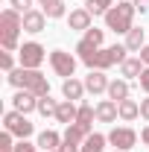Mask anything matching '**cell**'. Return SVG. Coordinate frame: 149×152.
I'll return each mask as SVG.
<instances>
[{
  "instance_id": "6da1fadb",
  "label": "cell",
  "mask_w": 149,
  "mask_h": 152,
  "mask_svg": "<svg viewBox=\"0 0 149 152\" xmlns=\"http://www.w3.org/2000/svg\"><path fill=\"white\" fill-rule=\"evenodd\" d=\"M76 53L79 58L91 67V70H108L114 64H123L126 61V53H129V47L126 44H111V47H93L88 44L85 38L76 44Z\"/></svg>"
},
{
  "instance_id": "7a4b0ae2",
  "label": "cell",
  "mask_w": 149,
  "mask_h": 152,
  "mask_svg": "<svg viewBox=\"0 0 149 152\" xmlns=\"http://www.w3.org/2000/svg\"><path fill=\"white\" fill-rule=\"evenodd\" d=\"M9 85H15L18 91H32L35 96H47L50 94V82L47 76L38 73V70H29V67H15L12 73H6Z\"/></svg>"
},
{
  "instance_id": "3957f363",
  "label": "cell",
  "mask_w": 149,
  "mask_h": 152,
  "mask_svg": "<svg viewBox=\"0 0 149 152\" xmlns=\"http://www.w3.org/2000/svg\"><path fill=\"white\" fill-rule=\"evenodd\" d=\"M20 29H23V15L15 12V9H3V12H0V44H3L6 53L20 50V47H18Z\"/></svg>"
},
{
  "instance_id": "277c9868",
  "label": "cell",
  "mask_w": 149,
  "mask_h": 152,
  "mask_svg": "<svg viewBox=\"0 0 149 152\" xmlns=\"http://www.w3.org/2000/svg\"><path fill=\"white\" fill-rule=\"evenodd\" d=\"M134 3H129V0H120L117 6H111L102 18H105V29H111V32H117V35H126L131 29V20H134Z\"/></svg>"
},
{
  "instance_id": "5b68a950",
  "label": "cell",
  "mask_w": 149,
  "mask_h": 152,
  "mask_svg": "<svg viewBox=\"0 0 149 152\" xmlns=\"http://www.w3.org/2000/svg\"><path fill=\"white\" fill-rule=\"evenodd\" d=\"M3 129H6V132H12L15 137H20V140H26L29 134L35 132V126H32V123L26 120V114L15 111V108L3 114Z\"/></svg>"
},
{
  "instance_id": "8992f818",
  "label": "cell",
  "mask_w": 149,
  "mask_h": 152,
  "mask_svg": "<svg viewBox=\"0 0 149 152\" xmlns=\"http://www.w3.org/2000/svg\"><path fill=\"white\" fill-rule=\"evenodd\" d=\"M18 58H20V67L38 70V67L44 64V58H47V50H44V47H41L38 41H26V44H20Z\"/></svg>"
},
{
  "instance_id": "52a82bcc",
  "label": "cell",
  "mask_w": 149,
  "mask_h": 152,
  "mask_svg": "<svg viewBox=\"0 0 149 152\" xmlns=\"http://www.w3.org/2000/svg\"><path fill=\"white\" fill-rule=\"evenodd\" d=\"M50 67L56 70V76H64V79H70L76 70V58L67 53V50H53L50 53Z\"/></svg>"
},
{
  "instance_id": "ba28073f",
  "label": "cell",
  "mask_w": 149,
  "mask_h": 152,
  "mask_svg": "<svg viewBox=\"0 0 149 152\" xmlns=\"http://www.w3.org/2000/svg\"><path fill=\"white\" fill-rule=\"evenodd\" d=\"M108 143H111L114 149L126 152V149H131V146L137 143V134H134V129H129V126H114L111 132H108Z\"/></svg>"
},
{
  "instance_id": "9c48e42d",
  "label": "cell",
  "mask_w": 149,
  "mask_h": 152,
  "mask_svg": "<svg viewBox=\"0 0 149 152\" xmlns=\"http://www.w3.org/2000/svg\"><path fill=\"white\" fill-rule=\"evenodd\" d=\"M108 76H105V70H91V73L85 76V91L88 94H108Z\"/></svg>"
},
{
  "instance_id": "30bf717a",
  "label": "cell",
  "mask_w": 149,
  "mask_h": 152,
  "mask_svg": "<svg viewBox=\"0 0 149 152\" xmlns=\"http://www.w3.org/2000/svg\"><path fill=\"white\" fill-rule=\"evenodd\" d=\"M12 105L20 114H32V111H38V96L32 91H18V94L12 96Z\"/></svg>"
},
{
  "instance_id": "8fae6325",
  "label": "cell",
  "mask_w": 149,
  "mask_h": 152,
  "mask_svg": "<svg viewBox=\"0 0 149 152\" xmlns=\"http://www.w3.org/2000/svg\"><path fill=\"white\" fill-rule=\"evenodd\" d=\"M44 26H47V15H44L41 9H29V12L23 15V32L38 35V32H44Z\"/></svg>"
},
{
  "instance_id": "7c38bea8",
  "label": "cell",
  "mask_w": 149,
  "mask_h": 152,
  "mask_svg": "<svg viewBox=\"0 0 149 152\" xmlns=\"http://www.w3.org/2000/svg\"><path fill=\"white\" fill-rule=\"evenodd\" d=\"M61 140H64V134L53 132V129H44V132L38 134V149H44V152H56V149H61Z\"/></svg>"
},
{
  "instance_id": "4fadbf2b",
  "label": "cell",
  "mask_w": 149,
  "mask_h": 152,
  "mask_svg": "<svg viewBox=\"0 0 149 152\" xmlns=\"http://www.w3.org/2000/svg\"><path fill=\"white\" fill-rule=\"evenodd\" d=\"M91 12H88V9H73V12H70V18H67V23H70V29H73V32H88V29H91Z\"/></svg>"
},
{
  "instance_id": "5bb4252c",
  "label": "cell",
  "mask_w": 149,
  "mask_h": 152,
  "mask_svg": "<svg viewBox=\"0 0 149 152\" xmlns=\"http://www.w3.org/2000/svg\"><path fill=\"white\" fill-rule=\"evenodd\" d=\"M120 117V111H117V102L114 99H99L96 102V120L99 123H114Z\"/></svg>"
},
{
  "instance_id": "9a60e30c",
  "label": "cell",
  "mask_w": 149,
  "mask_h": 152,
  "mask_svg": "<svg viewBox=\"0 0 149 152\" xmlns=\"http://www.w3.org/2000/svg\"><path fill=\"white\" fill-rule=\"evenodd\" d=\"M76 114H79V108H76L73 99H61L58 102V111H56V120L64 123V126H70V123H76Z\"/></svg>"
},
{
  "instance_id": "2e32d148",
  "label": "cell",
  "mask_w": 149,
  "mask_h": 152,
  "mask_svg": "<svg viewBox=\"0 0 149 152\" xmlns=\"http://www.w3.org/2000/svg\"><path fill=\"white\" fill-rule=\"evenodd\" d=\"M117 111H120V120H123V123H131V120L140 117V102L123 99V102H117Z\"/></svg>"
},
{
  "instance_id": "e0dca14e",
  "label": "cell",
  "mask_w": 149,
  "mask_h": 152,
  "mask_svg": "<svg viewBox=\"0 0 149 152\" xmlns=\"http://www.w3.org/2000/svg\"><path fill=\"white\" fill-rule=\"evenodd\" d=\"M61 94H64V99H82V94H85V82H79V79H64V85H61Z\"/></svg>"
},
{
  "instance_id": "ac0fdd59",
  "label": "cell",
  "mask_w": 149,
  "mask_h": 152,
  "mask_svg": "<svg viewBox=\"0 0 149 152\" xmlns=\"http://www.w3.org/2000/svg\"><path fill=\"white\" fill-rule=\"evenodd\" d=\"M93 117H96V105H91V102H82V105H79V114H76V123H79L85 132H91Z\"/></svg>"
},
{
  "instance_id": "d6986e66",
  "label": "cell",
  "mask_w": 149,
  "mask_h": 152,
  "mask_svg": "<svg viewBox=\"0 0 149 152\" xmlns=\"http://www.w3.org/2000/svg\"><path fill=\"white\" fill-rule=\"evenodd\" d=\"M108 99H114V102L129 99V82H126V79H111V85H108Z\"/></svg>"
},
{
  "instance_id": "ffe728a7",
  "label": "cell",
  "mask_w": 149,
  "mask_h": 152,
  "mask_svg": "<svg viewBox=\"0 0 149 152\" xmlns=\"http://www.w3.org/2000/svg\"><path fill=\"white\" fill-rule=\"evenodd\" d=\"M88 134H91V132H85V129H82L79 123H70V126L64 129V143H73V146H82Z\"/></svg>"
},
{
  "instance_id": "44dd1931",
  "label": "cell",
  "mask_w": 149,
  "mask_h": 152,
  "mask_svg": "<svg viewBox=\"0 0 149 152\" xmlns=\"http://www.w3.org/2000/svg\"><path fill=\"white\" fill-rule=\"evenodd\" d=\"M143 67H146V64H143L140 58H126V61L120 64V73L126 76V79H140Z\"/></svg>"
},
{
  "instance_id": "7402d4cb",
  "label": "cell",
  "mask_w": 149,
  "mask_h": 152,
  "mask_svg": "<svg viewBox=\"0 0 149 152\" xmlns=\"http://www.w3.org/2000/svg\"><path fill=\"white\" fill-rule=\"evenodd\" d=\"M126 47L129 50H143L146 47V32L140 26H131L129 32H126Z\"/></svg>"
},
{
  "instance_id": "603a6c76",
  "label": "cell",
  "mask_w": 149,
  "mask_h": 152,
  "mask_svg": "<svg viewBox=\"0 0 149 152\" xmlns=\"http://www.w3.org/2000/svg\"><path fill=\"white\" fill-rule=\"evenodd\" d=\"M105 134H99V132H91L88 137H85V143H82V152H102L105 149Z\"/></svg>"
},
{
  "instance_id": "cb8c5ba5",
  "label": "cell",
  "mask_w": 149,
  "mask_h": 152,
  "mask_svg": "<svg viewBox=\"0 0 149 152\" xmlns=\"http://www.w3.org/2000/svg\"><path fill=\"white\" fill-rule=\"evenodd\" d=\"M56 111H58V102L50 99V94L38 96V114H41V117H56Z\"/></svg>"
},
{
  "instance_id": "d4e9b609",
  "label": "cell",
  "mask_w": 149,
  "mask_h": 152,
  "mask_svg": "<svg viewBox=\"0 0 149 152\" xmlns=\"http://www.w3.org/2000/svg\"><path fill=\"white\" fill-rule=\"evenodd\" d=\"M111 6H114V0H88V3H85V9H88L91 15H105Z\"/></svg>"
},
{
  "instance_id": "484cf974",
  "label": "cell",
  "mask_w": 149,
  "mask_h": 152,
  "mask_svg": "<svg viewBox=\"0 0 149 152\" xmlns=\"http://www.w3.org/2000/svg\"><path fill=\"white\" fill-rule=\"evenodd\" d=\"M41 12H44L47 18H64V3H61V0H53V3L41 6Z\"/></svg>"
},
{
  "instance_id": "4316f807",
  "label": "cell",
  "mask_w": 149,
  "mask_h": 152,
  "mask_svg": "<svg viewBox=\"0 0 149 152\" xmlns=\"http://www.w3.org/2000/svg\"><path fill=\"white\" fill-rule=\"evenodd\" d=\"M102 38H105V29H96V26H91V29L85 32V41L93 44V47H102Z\"/></svg>"
},
{
  "instance_id": "83f0119b",
  "label": "cell",
  "mask_w": 149,
  "mask_h": 152,
  "mask_svg": "<svg viewBox=\"0 0 149 152\" xmlns=\"http://www.w3.org/2000/svg\"><path fill=\"white\" fill-rule=\"evenodd\" d=\"M9 6H12L15 12H20V15H26V12L32 9V0H9Z\"/></svg>"
},
{
  "instance_id": "f1b7e54d",
  "label": "cell",
  "mask_w": 149,
  "mask_h": 152,
  "mask_svg": "<svg viewBox=\"0 0 149 152\" xmlns=\"http://www.w3.org/2000/svg\"><path fill=\"white\" fill-rule=\"evenodd\" d=\"M0 67H3L6 73L15 70V58H12V53H3V56H0Z\"/></svg>"
},
{
  "instance_id": "f546056e",
  "label": "cell",
  "mask_w": 149,
  "mask_h": 152,
  "mask_svg": "<svg viewBox=\"0 0 149 152\" xmlns=\"http://www.w3.org/2000/svg\"><path fill=\"white\" fill-rule=\"evenodd\" d=\"M15 152H38V143H29V140H18V143H15Z\"/></svg>"
},
{
  "instance_id": "4dcf8cb0",
  "label": "cell",
  "mask_w": 149,
  "mask_h": 152,
  "mask_svg": "<svg viewBox=\"0 0 149 152\" xmlns=\"http://www.w3.org/2000/svg\"><path fill=\"white\" fill-rule=\"evenodd\" d=\"M137 82H140V88H143V91H146V96H149V67H143V73H140V79H137Z\"/></svg>"
},
{
  "instance_id": "1f68e13d",
  "label": "cell",
  "mask_w": 149,
  "mask_h": 152,
  "mask_svg": "<svg viewBox=\"0 0 149 152\" xmlns=\"http://www.w3.org/2000/svg\"><path fill=\"white\" fill-rule=\"evenodd\" d=\"M140 117L149 120V96H146V99H140Z\"/></svg>"
},
{
  "instance_id": "d6a6232c",
  "label": "cell",
  "mask_w": 149,
  "mask_h": 152,
  "mask_svg": "<svg viewBox=\"0 0 149 152\" xmlns=\"http://www.w3.org/2000/svg\"><path fill=\"white\" fill-rule=\"evenodd\" d=\"M137 12H149V0H131Z\"/></svg>"
},
{
  "instance_id": "836d02e7",
  "label": "cell",
  "mask_w": 149,
  "mask_h": 152,
  "mask_svg": "<svg viewBox=\"0 0 149 152\" xmlns=\"http://www.w3.org/2000/svg\"><path fill=\"white\" fill-rule=\"evenodd\" d=\"M140 61H143V64H146V67H149V44H146V47H143V50H140Z\"/></svg>"
},
{
  "instance_id": "e575fe53",
  "label": "cell",
  "mask_w": 149,
  "mask_h": 152,
  "mask_svg": "<svg viewBox=\"0 0 149 152\" xmlns=\"http://www.w3.org/2000/svg\"><path fill=\"white\" fill-rule=\"evenodd\" d=\"M140 140H143V143L149 146V126H143V132H140Z\"/></svg>"
},
{
  "instance_id": "d590c367",
  "label": "cell",
  "mask_w": 149,
  "mask_h": 152,
  "mask_svg": "<svg viewBox=\"0 0 149 152\" xmlns=\"http://www.w3.org/2000/svg\"><path fill=\"white\" fill-rule=\"evenodd\" d=\"M38 3H41V6H47V3H53V0H38Z\"/></svg>"
},
{
  "instance_id": "8d00e7d4",
  "label": "cell",
  "mask_w": 149,
  "mask_h": 152,
  "mask_svg": "<svg viewBox=\"0 0 149 152\" xmlns=\"http://www.w3.org/2000/svg\"><path fill=\"white\" fill-rule=\"evenodd\" d=\"M114 152H120V149H114Z\"/></svg>"
},
{
  "instance_id": "74e56055",
  "label": "cell",
  "mask_w": 149,
  "mask_h": 152,
  "mask_svg": "<svg viewBox=\"0 0 149 152\" xmlns=\"http://www.w3.org/2000/svg\"><path fill=\"white\" fill-rule=\"evenodd\" d=\"M56 152H61V149H56Z\"/></svg>"
},
{
  "instance_id": "f35d334b",
  "label": "cell",
  "mask_w": 149,
  "mask_h": 152,
  "mask_svg": "<svg viewBox=\"0 0 149 152\" xmlns=\"http://www.w3.org/2000/svg\"><path fill=\"white\" fill-rule=\"evenodd\" d=\"M12 152H15V149H12Z\"/></svg>"
}]
</instances>
